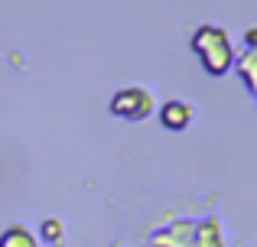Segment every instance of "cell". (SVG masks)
<instances>
[{"label": "cell", "mask_w": 257, "mask_h": 247, "mask_svg": "<svg viewBox=\"0 0 257 247\" xmlns=\"http://www.w3.org/2000/svg\"><path fill=\"white\" fill-rule=\"evenodd\" d=\"M234 69H238L244 88L257 98V46H244V52L234 56Z\"/></svg>", "instance_id": "obj_5"}, {"label": "cell", "mask_w": 257, "mask_h": 247, "mask_svg": "<svg viewBox=\"0 0 257 247\" xmlns=\"http://www.w3.org/2000/svg\"><path fill=\"white\" fill-rule=\"evenodd\" d=\"M107 111L120 121H147V117L157 111V98H153L150 88H140V85H131V88H120L111 95L107 101Z\"/></svg>", "instance_id": "obj_2"}, {"label": "cell", "mask_w": 257, "mask_h": 247, "mask_svg": "<svg viewBox=\"0 0 257 247\" xmlns=\"http://www.w3.org/2000/svg\"><path fill=\"white\" fill-rule=\"evenodd\" d=\"M195 221H176L173 228H163L153 234V247H192Z\"/></svg>", "instance_id": "obj_4"}, {"label": "cell", "mask_w": 257, "mask_h": 247, "mask_svg": "<svg viewBox=\"0 0 257 247\" xmlns=\"http://www.w3.org/2000/svg\"><path fill=\"white\" fill-rule=\"evenodd\" d=\"M36 234H39V241H46V244H62L65 241V221L62 218H46Z\"/></svg>", "instance_id": "obj_8"}, {"label": "cell", "mask_w": 257, "mask_h": 247, "mask_svg": "<svg viewBox=\"0 0 257 247\" xmlns=\"http://www.w3.org/2000/svg\"><path fill=\"white\" fill-rule=\"evenodd\" d=\"M0 247H39V234L30 231L26 224H10L0 234Z\"/></svg>", "instance_id": "obj_7"}, {"label": "cell", "mask_w": 257, "mask_h": 247, "mask_svg": "<svg viewBox=\"0 0 257 247\" xmlns=\"http://www.w3.org/2000/svg\"><path fill=\"white\" fill-rule=\"evenodd\" d=\"M244 46H257V30H247L244 33Z\"/></svg>", "instance_id": "obj_9"}, {"label": "cell", "mask_w": 257, "mask_h": 247, "mask_svg": "<svg viewBox=\"0 0 257 247\" xmlns=\"http://www.w3.org/2000/svg\"><path fill=\"white\" fill-rule=\"evenodd\" d=\"M192 117H195L192 104L182 101V98H173V101H166L163 108H160V124H163L166 130H173V133H182L189 124H192Z\"/></svg>", "instance_id": "obj_3"}, {"label": "cell", "mask_w": 257, "mask_h": 247, "mask_svg": "<svg viewBox=\"0 0 257 247\" xmlns=\"http://www.w3.org/2000/svg\"><path fill=\"white\" fill-rule=\"evenodd\" d=\"M192 247H225V234H221V221H218V218L195 221V241H192Z\"/></svg>", "instance_id": "obj_6"}, {"label": "cell", "mask_w": 257, "mask_h": 247, "mask_svg": "<svg viewBox=\"0 0 257 247\" xmlns=\"http://www.w3.org/2000/svg\"><path fill=\"white\" fill-rule=\"evenodd\" d=\"M192 52L199 56L202 69L212 78H221L234 69V43L225 26L218 23H202L192 33Z\"/></svg>", "instance_id": "obj_1"}]
</instances>
